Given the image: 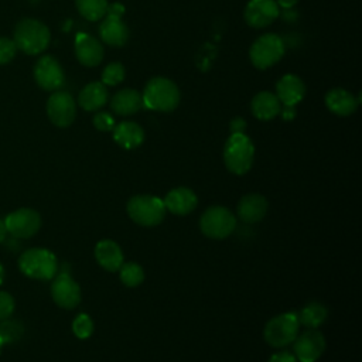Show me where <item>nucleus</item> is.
I'll list each match as a JSON object with an SVG mask.
<instances>
[{"label": "nucleus", "instance_id": "f257e3e1", "mask_svg": "<svg viewBox=\"0 0 362 362\" xmlns=\"http://www.w3.org/2000/svg\"><path fill=\"white\" fill-rule=\"evenodd\" d=\"M51 40L48 27L35 18H23L14 28L13 41L17 49L28 55L42 52Z\"/></svg>", "mask_w": 362, "mask_h": 362}, {"label": "nucleus", "instance_id": "f03ea898", "mask_svg": "<svg viewBox=\"0 0 362 362\" xmlns=\"http://www.w3.org/2000/svg\"><path fill=\"white\" fill-rule=\"evenodd\" d=\"M141 98L143 105L151 110L171 112L180 103V90L168 78L156 76L147 82Z\"/></svg>", "mask_w": 362, "mask_h": 362}, {"label": "nucleus", "instance_id": "7ed1b4c3", "mask_svg": "<svg viewBox=\"0 0 362 362\" xmlns=\"http://www.w3.org/2000/svg\"><path fill=\"white\" fill-rule=\"evenodd\" d=\"M255 158V146L245 133H232L223 147V163L226 168L236 174H246Z\"/></svg>", "mask_w": 362, "mask_h": 362}, {"label": "nucleus", "instance_id": "20e7f679", "mask_svg": "<svg viewBox=\"0 0 362 362\" xmlns=\"http://www.w3.org/2000/svg\"><path fill=\"white\" fill-rule=\"evenodd\" d=\"M126 211L134 223L146 228H151L161 223L167 212L164 201L150 194L132 197L127 201Z\"/></svg>", "mask_w": 362, "mask_h": 362}, {"label": "nucleus", "instance_id": "39448f33", "mask_svg": "<svg viewBox=\"0 0 362 362\" xmlns=\"http://www.w3.org/2000/svg\"><path fill=\"white\" fill-rule=\"evenodd\" d=\"M18 267L23 274L35 280H51L58 272L55 255L44 247H33L18 257Z\"/></svg>", "mask_w": 362, "mask_h": 362}, {"label": "nucleus", "instance_id": "423d86ee", "mask_svg": "<svg viewBox=\"0 0 362 362\" xmlns=\"http://www.w3.org/2000/svg\"><path fill=\"white\" fill-rule=\"evenodd\" d=\"M300 322L296 313H284L269 320L263 329L264 341L272 348H284L298 335Z\"/></svg>", "mask_w": 362, "mask_h": 362}, {"label": "nucleus", "instance_id": "0eeeda50", "mask_svg": "<svg viewBox=\"0 0 362 362\" xmlns=\"http://www.w3.org/2000/svg\"><path fill=\"white\" fill-rule=\"evenodd\" d=\"M199 229L211 239H225L236 229V216L225 206H209L201 215Z\"/></svg>", "mask_w": 362, "mask_h": 362}, {"label": "nucleus", "instance_id": "6e6552de", "mask_svg": "<svg viewBox=\"0 0 362 362\" xmlns=\"http://www.w3.org/2000/svg\"><path fill=\"white\" fill-rule=\"evenodd\" d=\"M124 14V6L120 3H113L107 6L106 18L99 25V35L102 41L112 47H122L129 40V28L123 23L122 17Z\"/></svg>", "mask_w": 362, "mask_h": 362}, {"label": "nucleus", "instance_id": "1a4fd4ad", "mask_svg": "<svg viewBox=\"0 0 362 362\" xmlns=\"http://www.w3.org/2000/svg\"><path fill=\"white\" fill-rule=\"evenodd\" d=\"M284 54L283 40L277 34H264L259 37L250 47V61L259 69L274 65Z\"/></svg>", "mask_w": 362, "mask_h": 362}, {"label": "nucleus", "instance_id": "9d476101", "mask_svg": "<svg viewBox=\"0 0 362 362\" xmlns=\"http://www.w3.org/2000/svg\"><path fill=\"white\" fill-rule=\"evenodd\" d=\"M47 115L57 127H68L76 116V103L66 90H55L47 100Z\"/></svg>", "mask_w": 362, "mask_h": 362}, {"label": "nucleus", "instance_id": "9b49d317", "mask_svg": "<svg viewBox=\"0 0 362 362\" xmlns=\"http://www.w3.org/2000/svg\"><path fill=\"white\" fill-rule=\"evenodd\" d=\"M7 233L18 239L34 236L41 226V216L31 208H20L8 214L4 219Z\"/></svg>", "mask_w": 362, "mask_h": 362}, {"label": "nucleus", "instance_id": "f8f14e48", "mask_svg": "<svg viewBox=\"0 0 362 362\" xmlns=\"http://www.w3.org/2000/svg\"><path fill=\"white\" fill-rule=\"evenodd\" d=\"M51 296L54 303L66 310L75 308L81 303V287L79 284L71 277L69 272H61L55 274L52 284H51Z\"/></svg>", "mask_w": 362, "mask_h": 362}, {"label": "nucleus", "instance_id": "ddd939ff", "mask_svg": "<svg viewBox=\"0 0 362 362\" xmlns=\"http://www.w3.org/2000/svg\"><path fill=\"white\" fill-rule=\"evenodd\" d=\"M294 356L300 362H315L325 351V338L317 329H308L293 341Z\"/></svg>", "mask_w": 362, "mask_h": 362}, {"label": "nucleus", "instance_id": "4468645a", "mask_svg": "<svg viewBox=\"0 0 362 362\" xmlns=\"http://www.w3.org/2000/svg\"><path fill=\"white\" fill-rule=\"evenodd\" d=\"M34 79L44 90H57L62 86L65 75L59 62L52 55H44L35 62Z\"/></svg>", "mask_w": 362, "mask_h": 362}, {"label": "nucleus", "instance_id": "2eb2a0df", "mask_svg": "<svg viewBox=\"0 0 362 362\" xmlns=\"http://www.w3.org/2000/svg\"><path fill=\"white\" fill-rule=\"evenodd\" d=\"M245 21L253 28L272 24L279 16V4L274 0H250L245 7Z\"/></svg>", "mask_w": 362, "mask_h": 362}, {"label": "nucleus", "instance_id": "dca6fc26", "mask_svg": "<svg viewBox=\"0 0 362 362\" xmlns=\"http://www.w3.org/2000/svg\"><path fill=\"white\" fill-rule=\"evenodd\" d=\"M267 208H269V204L263 195L246 194L239 199L236 205V214L242 222L256 223L264 218Z\"/></svg>", "mask_w": 362, "mask_h": 362}, {"label": "nucleus", "instance_id": "f3484780", "mask_svg": "<svg viewBox=\"0 0 362 362\" xmlns=\"http://www.w3.org/2000/svg\"><path fill=\"white\" fill-rule=\"evenodd\" d=\"M103 45L89 34H78L75 38V55L85 66H96L103 59Z\"/></svg>", "mask_w": 362, "mask_h": 362}, {"label": "nucleus", "instance_id": "a211bd4d", "mask_svg": "<svg viewBox=\"0 0 362 362\" xmlns=\"http://www.w3.org/2000/svg\"><path fill=\"white\" fill-rule=\"evenodd\" d=\"M305 95L304 82L294 74H287L276 83V96L283 106H296Z\"/></svg>", "mask_w": 362, "mask_h": 362}, {"label": "nucleus", "instance_id": "6ab92c4d", "mask_svg": "<svg viewBox=\"0 0 362 362\" xmlns=\"http://www.w3.org/2000/svg\"><path fill=\"white\" fill-rule=\"evenodd\" d=\"M165 209L174 215H188L198 205L197 194L187 187H177L164 197Z\"/></svg>", "mask_w": 362, "mask_h": 362}, {"label": "nucleus", "instance_id": "aec40b11", "mask_svg": "<svg viewBox=\"0 0 362 362\" xmlns=\"http://www.w3.org/2000/svg\"><path fill=\"white\" fill-rule=\"evenodd\" d=\"M95 259L107 272H117L124 263L120 246L110 239H102L95 246Z\"/></svg>", "mask_w": 362, "mask_h": 362}, {"label": "nucleus", "instance_id": "412c9836", "mask_svg": "<svg viewBox=\"0 0 362 362\" xmlns=\"http://www.w3.org/2000/svg\"><path fill=\"white\" fill-rule=\"evenodd\" d=\"M358 99L342 88H334L325 95L327 107L337 116H349L358 107Z\"/></svg>", "mask_w": 362, "mask_h": 362}, {"label": "nucleus", "instance_id": "4be33fe9", "mask_svg": "<svg viewBox=\"0 0 362 362\" xmlns=\"http://www.w3.org/2000/svg\"><path fill=\"white\" fill-rule=\"evenodd\" d=\"M113 140L124 150H133L144 141V130L134 122H122L113 127Z\"/></svg>", "mask_w": 362, "mask_h": 362}, {"label": "nucleus", "instance_id": "5701e85b", "mask_svg": "<svg viewBox=\"0 0 362 362\" xmlns=\"http://www.w3.org/2000/svg\"><path fill=\"white\" fill-rule=\"evenodd\" d=\"M141 95L130 88L120 89L116 92L110 100V107L119 116H130L143 107Z\"/></svg>", "mask_w": 362, "mask_h": 362}, {"label": "nucleus", "instance_id": "b1692460", "mask_svg": "<svg viewBox=\"0 0 362 362\" xmlns=\"http://www.w3.org/2000/svg\"><path fill=\"white\" fill-rule=\"evenodd\" d=\"M252 113L259 120H272L281 112V103L272 92H259L250 102Z\"/></svg>", "mask_w": 362, "mask_h": 362}, {"label": "nucleus", "instance_id": "393cba45", "mask_svg": "<svg viewBox=\"0 0 362 362\" xmlns=\"http://www.w3.org/2000/svg\"><path fill=\"white\" fill-rule=\"evenodd\" d=\"M107 102V89L102 82L88 83L78 96L79 106L86 112L99 110Z\"/></svg>", "mask_w": 362, "mask_h": 362}, {"label": "nucleus", "instance_id": "a878e982", "mask_svg": "<svg viewBox=\"0 0 362 362\" xmlns=\"http://www.w3.org/2000/svg\"><path fill=\"white\" fill-rule=\"evenodd\" d=\"M300 325H304L310 329H317L320 325H322L328 317V310L324 304L318 301H311L305 304L300 314H297Z\"/></svg>", "mask_w": 362, "mask_h": 362}, {"label": "nucleus", "instance_id": "bb28decb", "mask_svg": "<svg viewBox=\"0 0 362 362\" xmlns=\"http://www.w3.org/2000/svg\"><path fill=\"white\" fill-rule=\"evenodd\" d=\"M76 8L82 17L89 21L100 20L107 10V0H75Z\"/></svg>", "mask_w": 362, "mask_h": 362}, {"label": "nucleus", "instance_id": "cd10ccee", "mask_svg": "<svg viewBox=\"0 0 362 362\" xmlns=\"http://www.w3.org/2000/svg\"><path fill=\"white\" fill-rule=\"evenodd\" d=\"M119 277L126 287H137L144 280V270L139 263L127 262L120 266Z\"/></svg>", "mask_w": 362, "mask_h": 362}, {"label": "nucleus", "instance_id": "c85d7f7f", "mask_svg": "<svg viewBox=\"0 0 362 362\" xmlns=\"http://www.w3.org/2000/svg\"><path fill=\"white\" fill-rule=\"evenodd\" d=\"M72 331L76 338L86 339L93 334V321L88 314H78L72 321Z\"/></svg>", "mask_w": 362, "mask_h": 362}, {"label": "nucleus", "instance_id": "c756f323", "mask_svg": "<svg viewBox=\"0 0 362 362\" xmlns=\"http://www.w3.org/2000/svg\"><path fill=\"white\" fill-rule=\"evenodd\" d=\"M124 66L120 62H112L102 71V83L115 86L124 79Z\"/></svg>", "mask_w": 362, "mask_h": 362}, {"label": "nucleus", "instance_id": "7c9ffc66", "mask_svg": "<svg viewBox=\"0 0 362 362\" xmlns=\"http://www.w3.org/2000/svg\"><path fill=\"white\" fill-rule=\"evenodd\" d=\"M23 334V327L17 321H10V320H3L0 322V339L3 344L6 342H13Z\"/></svg>", "mask_w": 362, "mask_h": 362}, {"label": "nucleus", "instance_id": "2f4dec72", "mask_svg": "<svg viewBox=\"0 0 362 362\" xmlns=\"http://www.w3.org/2000/svg\"><path fill=\"white\" fill-rule=\"evenodd\" d=\"M17 52V47L13 40L0 37V65H4L10 62Z\"/></svg>", "mask_w": 362, "mask_h": 362}, {"label": "nucleus", "instance_id": "473e14b6", "mask_svg": "<svg viewBox=\"0 0 362 362\" xmlns=\"http://www.w3.org/2000/svg\"><path fill=\"white\" fill-rule=\"evenodd\" d=\"M16 303L10 293L0 291V320L8 318L14 311Z\"/></svg>", "mask_w": 362, "mask_h": 362}, {"label": "nucleus", "instance_id": "72a5a7b5", "mask_svg": "<svg viewBox=\"0 0 362 362\" xmlns=\"http://www.w3.org/2000/svg\"><path fill=\"white\" fill-rule=\"evenodd\" d=\"M93 126L100 132H110L115 127V119L107 112H98L93 116Z\"/></svg>", "mask_w": 362, "mask_h": 362}, {"label": "nucleus", "instance_id": "f704fd0d", "mask_svg": "<svg viewBox=\"0 0 362 362\" xmlns=\"http://www.w3.org/2000/svg\"><path fill=\"white\" fill-rule=\"evenodd\" d=\"M269 362H297V359L293 354H290L287 351H281V352L272 355Z\"/></svg>", "mask_w": 362, "mask_h": 362}, {"label": "nucleus", "instance_id": "c9c22d12", "mask_svg": "<svg viewBox=\"0 0 362 362\" xmlns=\"http://www.w3.org/2000/svg\"><path fill=\"white\" fill-rule=\"evenodd\" d=\"M246 129V122L242 117H236L230 122V132L232 133H243Z\"/></svg>", "mask_w": 362, "mask_h": 362}, {"label": "nucleus", "instance_id": "e433bc0d", "mask_svg": "<svg viewBox=\"0 0 362 362\" xmlns=\"http://www.w3.org/2000/svg\"><path fill=\"white\" fill-rule=\"evenodd\" d=\"M280 113L284 120H291L296 116V109H294V106H284L283 112H280Z\"/></svg>", "mask_w": 362, "mask_h": 362}, {"label": "nucleus", "instance_id": "4c0bfd02", "mask_svg": "<svg viewBox=\"0 0 362 362\" xmlns=\"http://www.w3.org/2000/svg\"><path fill=\"white\" fill-rule=\"evenodd\" d=\"M298 0H277L276 3L284 8H288V7H293Z\"/></svg>", "mask_w": 362, "mask_h": 362}, {"label": "nucleus", "instance_id": "58836bf2", "mask_svg": "<svg viewBox=\"0 0 362 362\" xmlns=\"http://www.w3.org/2000/svg\"><path fill=\"white\" fill-rule=\"evenodd\" d=\"M6 235H7V229H6V223L3 219H0V243L6 239Z\"/></svg>", "mask_w": 362, "mask_h": 362}, {"label": "nucleus", "instance_id": "ea45409f", "mask_svg": "<svg viewBox=\"0 0 362 362\" xmlns=\"http://www.w3.org/2000/svg\"><path fill=\"white\" fill-rule=\"evenodd\" d=\"M3 280H4V269H3V266L0 264V284L3 283Z\"/></svg>", "mask_w": 362, "mask_h": 362}, {"label": "nucleus", "instance_id": "a19ab883", "mask_svg": "<svg viewBox=\"0 0 362 362\" xmlns=\"http://www.w3.org/2000/svg\"><path fill=\"white\" fill-rule=\"evenodd\" d=\"M3 345H4V344H3V341H1V339H0V354H1V349H3Z\"/></svg>", "mask_w": 362, "mask_h": 362}]
</instances>
